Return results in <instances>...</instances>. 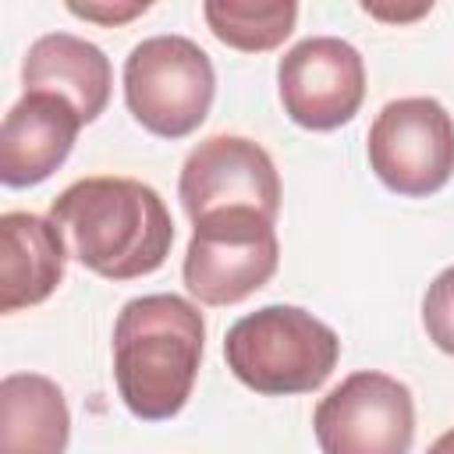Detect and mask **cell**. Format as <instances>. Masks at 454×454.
<instances>
[{
  "mask_svg": "<svg viewBox=\"0 0 454 454\" xmlns=\"http://www.w3.org/2000/svg\"><path fill=\"white\" fill-rule=\"evenodd\" d=\"M71 255L106 280L156 273L174 245L163 199L135 177H82L50 202Z\"/></svg>",
  "mask_w": 454,
  "mask_h": 454,
  "instance_id": "cell-1",
  "label": "cell"
},
{
  "mask_svg": "<svg viewBox=\"0 0 454 454\" xmlns=\"http://www.w3.org/2000/svg\"><path fill=\"white\" fill-rule=\"evenodd\" d=\"M202 312L177 294L131 298L114 323V380L124 408L142 422L174 419L202 362Z\"/></svg>",
  "mask_w": 454,
  "mask_h": 454,
  "instance_id": "cell-2",
  "label": "cell"
},
{
  "mask_svg": "<svg viewBox=\"0 0 454 454\" xmlns=\"http://www.w3.org/2000/svg\"><path fill=\"white\" fill-rule=\"evenodd\" d=\"M223 358L255 394H312L330 380L340 358V340L333 326L298 305H262L227 330Z\"/></svg>",
  "mask_w": 454,
  "mask_h": 454,
  "instance_id": "cell-3",
  "label": "cell"
},
{
  "mask_svg": "<svg viewBox=\"0 0 454 454\" xmlns=\"http://www.w3.org/2000/svg\"><path fill=\"white\" fill-rule=\"evenodd\" d=\"M216 71L188 35H149L124 60V103L156 138L192 135L213 106Z\"/></svg>",
  "mask_w": 454,
  "mask_h": 454,
  "instance_id": "cell-4",
  "label": "cell"
},
{
  "mask_svg": "<svg viewBox=\"0 0 454 454\" xmlns=\"http://www.w3.org/2000/svg\"><path fill=\"white\" fill-rule=\"evenodd\" d=\"M280 262L273 220L252 209H227L195 220L184 252V287L202 305H238L255 294Z\"/></svg>",
  "mask_w": 454,
  "mask_h": 454,
  "instance_id": "cell-5",
  "label": "cell"
},
{
  "mask_svg": "<svg viewBox=\"0 0 454 454\" xmlns=\"http://www.w3.org/2000/svg\"><path fill=\"white\" fill-rule=\"evenodd\" d=\"M369 167L394 195L440 192L454 174V117L429 96L387 103L369 128Z\"/></svg>",
  "mask_w": 454,
  "mask_h": 454,
  "instance_id": "cell-6",
  "label": "cell"
},
{
  "mask_svg": "<svg viewBox=\"0 0 454 454\" xmlns=\"http://www.w3.org/2000/svg\"><path fill=\"white\" fill-rule=\"evenodd\" d=\"M323 454H408L415 440L411 390L376 369L344 376L312 411Z\"/></svg>",
  "mask_w": 454,
  "mask_h": 454,
  "instance_id": "cell-7",
  "label": "cell"
},
{
  "mask_svg": "<svg viewBox=\"0 0 454 454\" xmlns=\"http://www.w3.org/2000/svg\"><path fill=\"white\" fill-rule=\"evenodd\" d=\"M177 195L192 223L227 209H252L277 223L280 174L259 142L241 135H213L188 153Z\"/></svg>",
  "mask_w": 454,
  "mask_h": 454,
  "instance_id": "cell-8",
  "label": "cell"
},
{
  "mask_svg": "<svg viewBox=\"0 0 454 454\" xmlns=\"http://www.w3.org/2000/svg\"><path fill=\"white\" fill-rule=\"evenodd\" d=\"M284 114L309 131L348 124L365 99V60L337 35H309L277 64Z\"/></svg>",
  "mask_w": 454,
  "mask_h": 454,
  "instance_id": "cell-9",
  "label": "cell"
},
{
  "mask_svg": "<svg viewBox=\"0 0 454 454\" xmlns=\"http://www.w3.org/2000/svg\"><path fill=\"white\" fill-rule=\"evenodd\" d=\"M82 117L50 92H25L0 124V181L7 188H32L46 181L74 149Z\"/></svg>",
  "mask_w": 454,
  "mask_h": 454,
  "instance_id": "cell-10",
  "label": "cell"
},
{
  "mask_svg": "<svg viewBox=\"0 0 454 454\" xmlns=\"http://www.w3.org/2000/svg\"><path fill=\"white\" fill-rule=\"evenodd\" d=\"M21 82L25 92H50L67 99L78 110L82 124H89L110 103L114 71L96 43H85L71 32H50L28 46Z\"/></svg>",
  "mask_w": 454,
  "mask_h": 454,
  "instance_id": "cell-11",
  "label": "cell"
},
{
  "mask_svg": "<svg viewBox=\"0 0 454 454\" xmlns=\"http://www.w3.org/2000/svg\"><path fill=\"white\" fill-rule=\"evenodd\" d=\"M64 234L53 220L11 209L0 216V309L46 301L64 280Z\"/></svg>",
  "mask_w": 454,
  "mask_h": 454,
  "instance_id": "cell-12",
  "label": "cell"
},
{
  "mask_svg": "<svg viewBox=\"0 0 454 454\" xmlns=\"http://www.w3.org/2000/svg\"><path fill=\"white\" fill-rule=\"evenodd\" d=\"M71 411L64 390L39 372L0 380V454H64Z\"/></svg>",
  "mask_w": 454,
  "mask_h": 454,
  "instance_id": "cell-13",
  "label": "cell"
},
{
  "mask_svg": "<svg viewBox=\"0 0 454 454\" xmlns=\"http://www.w3.org/2000/svg\"><path fill=\"white\" fill-rule=\"evenodd\" d=\"M202 18L223 46L241 53H266L294 32L298 4L294 0H206Z\"/></svg>",
  "mask_w": 454,
  "mask_h": 454,
  "instance_id": "cell-14",
  "label": "cell"
},
{
  "mask_svg": "<svg viewBox=\"0 0 454 454\" xmlns=\"http://www.w3.org/2000/svg\"><path fill=\"white\" fill-rule=\"evenodd\" d=\"M422 326L443 355H454V266L436 273L429 284L422 298Z\"/></svg>",
  "mask_w": 454,
  "mask_h": 454,
  "instance_id": "cell-15",
  "label": "cell"
},
{
  "mask_svg": "<svg viewBox=\"0 0 454 454\" xmlns=\"http://www.w3.org/2000/svg\"><path fill=\"white\" fill-rule=\"evenodd\" d=\"M67 11L71 14H78V18H85V21H99V25H121V21H128V18H135V14H145L149 11V4H67Z\"/></svg>",
  "mask_w": 454,
  "mask_h": 454,
  "instance_id": "cell-16",
  "label": "cell"
},
{
  "mask_svg": "<svg viewBox=\"0 0 454 454\" xmlns=\"http://www.w3.org/2000/svg\"><path fill=\"white\" fill-rule=\"evenodd\" d=\"M362 11L365 14H372V18H383V21H411V18H422V14H429V4H415V7H408V11H394V7H380V4H362Z\"/></svg>",
  "mask_w": 454,
  "mask_h": 454,
  "instance_id": "cell-17",
  "label": "cell"
},
{
  "mask_svg": "<svg viewBox=\"0 0 454 454\" xmlns=\"http://www.w3.org/2000/svg\"><path fill=\"white\" fill-rule=\"evenodd\" d=\"M426 454H454V429H447L443 436H436Z\"/></svg>",
  "mask_w": 454,
  "mask_h": 454,
  "instance_id": "cell-18",
  "label": "cell"
}]
</instances>
